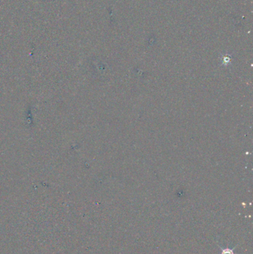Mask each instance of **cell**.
Instances as JSON below:
<instances>
[{
  "instance_id": "cell-1",
  "label": "cell",
  "mask_w": 253,
  "mask_h": 254,
  "mask_svg": "<svg viewBox=\"0 0 253 254\" xmlns=\"http://www.w3.org/2000/svg\"><path fill=\"white\" fill-rule=\"evenodd\" d=\"M218 247H220V249H221V254H235V251H234V248L231 249V248H229V247L222 248V247L219 245H218Z\"/></svg>"
}]
</instances>
